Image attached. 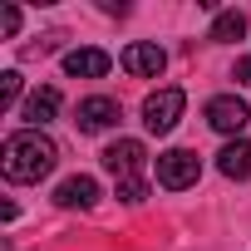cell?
Listing matches in <instances>:
<instances>
[{
	"label": "cell",
	"mask_w": 251,
	"mask_h": 251,
	"mask_svg": "<svg viewBox=\"0 0 251 251\" xmlns=\"http://www.w3.org/2000/svg\"><path fill=\"white\" fill-rule=\"evenodd\" d=\"M54 113H59V89H50V84L35 89V94L25 99V108H20V118L30 123V128H40V133H45V123H50Z\"/></svg>",
	"instance_id": "obj_11"
},
{
	"label": "cell",
	"mask_w": 251,
	"mask_h": 251,
	"mask_svg": "<svg viewBox=\"0 0 251 251\" xmlns=\"http://www.w3.org/2000/svg\"><path fill=\"white\" fill-rule=\"evenodd\" d=\"M143 163H148V148L138 138H118L103 148V168L113 173L118 182V197L123 202H143L148 197V177H143Z\"/></svg>",
	"instance_id": "obj_2"
},
{
	"label": "cell",
	"mask_w": 251,
	"mask_h": 251,
	"mask_svg": "<svg viewBox=\"0 0 251 251\" xmlns=\"http://www.w3.org/2000/svg\"><path fill=\"white\" fill-rule=\"evenodd\" d=\"M15 99H20V74L5 69V74H0V108H10Z\"/></svg>",
	"instance_id": "obj_13"
},
{
	"label": "cell",
	"mask_w": 251,
	"mask_h": 251,
	"mask_svg": "<svg viewBox=\"0 0 251 251\" xmlns=\"http://www.w3.org/2000/svg\"><path fill=\"white\" fill-rule=\"evenodd\" d=\"M54 202H59V207H94V202H99V182H94L89 173H74V177H64V182L54 187Z\"/></svg>",
	"instance_id": "obj_9"
},
{
	"label": "cell",
	"mask_w": 251,
	"mask_h": 251,
	"mask_svg": "<svg viewBox=\"0 0 251 251\" xmlns=\"http://www.w3.org/2000/svg\"><path fill=\"white\" fill-rule=\"evenodd\" d=\"M197 177H202V158H197L192 148H168V153H158V187L182 192V187H192Z\"/></svg>",
	"instance_id": "obj_3"
},
{
	"label": "cell",
	"mask_w": 251,
	"mask_h": 251,
	"mask_svg": "<svg viewBox=\"0 0 251 251\" xmlns=\"http://www.w3.org/2000/svg\"><path fill=\"white\" fill-rule=\"evenodd\" d=\"M187 108V94L182 89H153L143 99V123H148V133H173L177 128V118Z\"/></svg>",
	"instance_id": "obj_4"
},
{
	"label": "cell",
	"mask_w": 251,
	"mask_h": 251,
	"mask_svg": "<svg viewBox=\"0 0 251 251\" xmlns=\"http://www.w3.org/2000/svg\"><path fill=\"white\" fill-rule=\"evenodd\" d=\"M246 118H251V108H246L236 94H217V99L207 103V123H212L217 133H241Z\"/></svg>",
	"instance_id": "obj_7"
},
{
	"label": "cell",
	"mask_w": 251,
	"mask_h": 251,
	"mask_svg": "<svg viewBox=\"0 0 251 251\" xmlns=\"http://www.w3.org/2000/svg\"><path fill=\"white\" fill-rule=\"evenodd\" d=\"M241 35H246V15H241V10H217L212 40H217V45H231V40H241Z\"/></svg>",
	"instance_id": "obj_12"
},
{
	"label": "cell",
	"mask_w": 251,
	"mask_h": 251,
	"mask_svg": "<svg viewBox=\"0 0 251 251\" xmlns=\"http://www.w3.org/2000/svg\"><path fill=\"white\" fill-rule=\"evenodd\" d=\"M74 123H79V133H103V128L118 123V103L108 94H94V99H84L74 108Z\"/></svg>",
	"instance_id": "obj_6"
},
{
	"label": "cell",
	"mask_w": 251,
	"mask_h": 251,
	"mask_svg": "<svg viewBox=\"0 0 251 251\" xmlns=\"http://www.w3.org/2000/svg\"><path fill=\"white\" fill-rule=\"evenodd\" d=\"M15 30H20V10H15V5H5V10H0V35L10 40Z\"/></svg>",
	"instance_id": "obj_14"
},
{
	"label": "cell",
	"mask_w": 251,
	"mask_h": 251,
	"mask_svg": "<svg viewBox=\"0 0 251 251\" xmlns=\"http://www.w3.org/2000/svg\"><path fill=\"white\" fill-rule=\"evenodd\" d=\"M108 69H113V59L103 50H69L64 54V74L69 79H103Z\"/></svg>",
	"instance_id": "obj_8"
},
{
	"label": "cell",
	"mask_w": 251,
	"mask_h": 251,
	"mask_svg": "<svg viewBox=\"0 0 251 251\" xmlns=\"http://www.w3.org/2000/svg\"><path fill=\"white\" fill-rule=\"evenodd\" d=\"M217 173L231 177V182H246V177H251V143H246V138H231V143L217 153Z\"/></svg>",
	"instance_id": "obj_10"
},
{
	"label": "cell",
	"mask_w": 251,
	"mask_h": 251,
	"mask_svg": "<svg viewBox=\"0 0 251 251\" xmlns=\"http://www.w3.org/2000/svg\"><path fill=\"white\" fill-rule=\"evenodd\" d=\"M54 163H59V143L40 128H20L0 148V173L10 182H40V177L54 173Z\"/></svg>",
	"instance_id": "obj_1"
},
{
	"label": "cell",
	"mask_w": 251,
	"mask_h": 251,
	"mask_svg": "<svg viewBox=\"0 0 251 251\" xmlns=\"http://www.w3.org/2000/svg\"><path fill=\"white\" fill-rule=\"evenodd\" d=\"M231 79H236V84H251V54H241V59H236V69H231Z\"/></svg>",
	"instance_id": "obj_15"
},
{
	"label": "cell",
	"mask_w": 251,
	"mask_h": 251,
	"mask_svg": "<svg viewBox=\"0 0 251 251\" xmlns=\"http://www.w3.org/2000/svg\"><path fill=\"white\" fill-rule=\"evenodd\" d=\"M118 64H123V69H128L133 79H158V74L168 69V54H163L158 45H148V40H133L128 50H123V54H118Z\"/></svg>",
	"instance_id": "obj_5"
}]
</instances>
